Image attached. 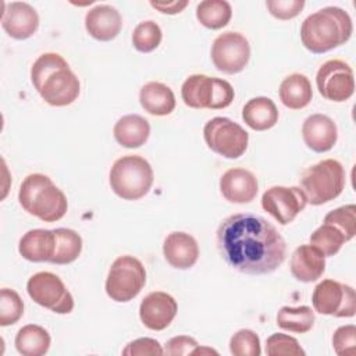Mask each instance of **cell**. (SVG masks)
Here are the masks:
<instances>
[{"mask_svg": "<svg viewBox=\"0 0 356 356\" xmlns=\"http://www.w3.org/2000/svg\"><path fill=\"white\" fill-rule=\"evenodd\" d=\"M245 124L254 131H267L278 121V110L270 97L259 96L250 99L242 108Z\"/></svg>", "mask_w": 356, "mask_h": 356, "instance_id": "d4e9b609", "label": "cell"}, {"mask_svg": "<svg viewBox=\"0 0 356 356\" xmlns=\"http://www.w3.org/2000/svg\"><path fill=\"white\" fill-rule=\"evenodd\" d=\"M316 85L324 99L337 103L346 102L355 92L353 71L342 60H328L318 68Z\"/></svg>", "mask_w": 356, "mask_h": 356, "instance_id": "4fadbf2b", "label": "cell"}, {"mask_svg": "<svg viewBox=\"0 0 356 356\" xmlns=\"http://www.w3.org/2000/svg\"><path fill=\"white\" fill-rule=\"evenodd\" d=\"M24 314V302L21 296L10 288L0 291V325L15 324Z\"/></svg>", "mask_w": 356, "mask_h": 356, "instance_id": "d6a6232c", "label": "cell"}, {"mask_svg": "<svg viewBox=\"0 0 356 356\" xmlns=\"http://www.w3.org/2000/svg\"><path fill=\"white\" fill-rule=\"evenodd\" d=\"M217 248L229 267L250 275L275 271L286 253L285 241L277 228L252 213H238L222 220L217 229Z\"/></svg>", "mask_w": 356, "mask_h": 356, "instance_id": "6da1fadb", "label": "cell"}, {"mask_svg": "<svg viewBox=\"0 0 356 356\" xmlns=\"http://www.w3.org/2000/svg\"><path fill=\"white\" fill-rule=\"evenodd\" d=\"M306 204L307 197L298 186H271L261 196V207L281 225L292 222Z\"/></svg>", "mask_w": 356, "mask_h": 356, "instance_id": "5bb4252c", "label": "cell"}, {"mask_svg": "<svg viewBox=\"0 0 356 356\" xmlns=\"http://www.w3.org/2000/svg\"><path fill=\"white\" fill-rule=\"evenodd\" d=\"M113 192L124 200H138L149 193L154 174L149 161L138 154L117 159L108 175Z\"/></svg>", "mask_w": 356, "mask_h": 356, "instance_id": "5b68a950", "label": "cell"}, {"mask_svg": "<svg viewBox=\"0 0 356 356\" xmlns=\"http://www.w3.org/2000/svg\"><path fill=\"white\" fill-rule=\"evenodd\" d=\"M270 14L278 19L295 18L305 7V0H267Z\"/></svg>", "mask_w": 356, "mask_h": 356, "instance_id": "74e56055", "label": "cell"}, {"mask_svg": "<svg viewBox=\"0 0 356 356\" xmlns=\"http://www.w3.org/2000/svg\"><path fill=\"white\" fill-rule=\"evenodd\" d=\"M18 200L22 209L44 222L61 220L68 209L64 192L44 174H29L19 186Z\"/></svg>", "mask_w": 356, "mask_h": 356, "instance_id": "277c9868", "label": "cell"}, {"mask_svg": "<svg viewBox=\"0 0 356 356\" xmlns=\"http://www.w3.org/2000/svg\"><path fill=\"white\" fill-rule=\"evenodd\" d=\"M26 291L35 303L57 314H68L74 309V298L71 292L61 278L50 271H39L33 274L26 282Z\"/></svg>", "mask_w": 356, "mask_h": 356, "instance_id": "30bf717a", "label": "cell"}, {"mask_svg": "<svg viewBox=\"0 0 356 356\" xmlns=\"http://www.w3.org/2000/svg\"><path fill=\"white\" fill-rule=\"evenodd\" d=\"M31 81L40 97L54 107L74 103L81 92L78 76L57 53H43L35 60L31 68Z\"/></svg>", "mask_w": 356, "mask_h": 356, "instance_id": "7a4b0ae2", "label": "cell"}, {"mask_svg": "<svg viewBox=\"0 0 356 356\" xmlns=\"http://www.w3.org/2000/svg\"><path fill=\"white\" fill-rule=\"evenodd\" d=\"M163 253L167 263L178 270H188L199 259V245L196 239L182 231L167 235L163 243Z\"/></svg>", "mask_w": 356, "mask_h": 356, "instance_id": "d6986e66", "label": "cell"}, {"mask_svg": "<svg viewBox=\"0 0 356 356\" xmlns=\"http://www.w3.org/2000/svg\"><path fill=\"white\" fill-rule=\"evenodd\" d=\"M266 353L268 356H303L305 350L296 338L275 332L266 341Z\"/></svg>", "mask_w": 356, "mask_h": 356, "instance_id": "d590c367", "label": "cell"}, {"mask_svg": "<svg viewBox=\"0 0 356 356\" xmlns=\"http://www.w3.org/2000/svg\"><path fill=\"white\" fill-rule=\"evenodd\" d=\"M177 300L167 292L156 291L143 298L139 306V317L145 327L153 331L167 328L177 316Z\"/></svg>", "mask_w": 356, "mask_h": 356, "instance_id": "9a60e30c", "label": "cell"}, {"mask_svg": "<svg viewBox=\"0 0 356 356\" xmlns=\"http://www.w3.org/2000/svg\"><path fill=\"white\" fill-rule=\"evenodd\" d=\"M232 17L231 4L225 0H203L196 7L197 21L209 29L225 26Z\"/></svg>", "mask_w": 356, "mask_h": 356, "instance_id": "f1b7e54d", "label": "cell"}, {"mask_svg": "<svg viewBox=\"0 0 356 356\" xmlns=\"http://www.w3.org/2000/svg\"><path fill=\"white\" fill-rule=\"evenodd\" d=\"M1 26L8 36L24 40L31 38L39 28V15L36 10L24 1L3 4Z\"/></svg>", "mask_w": 356, "mask_h": 356, "instance_id": "2e32d148", "label": "cell"}, {"mask_svg": "<svg viewBox=\"0 0 356 356\" xmlns=\"http://www.w3.org/2000/svg\"><path fill=\"white\" fill-rule=\"evenodd\" d=\"M332 346L337 355H355L356 352V327L353 324H346L339 328L332 335Z\"/></svg>", "mask_w": 356, "mask_h": 356, "instance_id": "8d00e7d4", "label": "cell"}, {"mask_svg": "<svg viewBox=\"0 0 356 356\" xmlns=\"http://www.w3.org/2000/svg\"><path fill=\"white\" fill-rule=\"evenodd\" d=\"M302 138L309 149L324 153L334 147L338 139L337 124L324 114L309 115L302 125Z\"/></svg>", "mask_w": 356, "mask_h": 356, "instance_id": "e0dca14e", "label": "cell"}, {"mask_svg": "<svg viewBox=\"0 0 356 356\" xmlns=\"http://www.w3.org/2000/svg\"><path fill=\"white\" fill-rule=\"evenodd\" d=\"M324 222L337 227L343 234L346 242L350 241L356 234V206L345 204L330 211L324 217Z\"/></svg>", "mask_w": 356, "mask_h": 356, "instance_id": "836d02e7", "label": "cell"}, {"mask_svg": "<svg viewBox=\"0 0 356 356\" xmlns=\"http://www.w3.org/2000/svg\"><path fill=\"white\" fill-rule=\"evenodd\" d=\"M206 145L225 159H238L246 149L249 134L236 122L227 117H214L203 128Z\"/></svg>", "mask_w": 356, "mask_h": 356, "instance_id": "9c48e42d", "label": "cell"}, {"mask_svg": "<svg viewBox=\"0 0 356 356\" xmlns=\"http://www.w3.org/2000/svg\"><path fill=\"white\" fill-rule=\"evenodd\" d=\"M229 350L234 356H259L261 353L260 338L254 331L242 328L231 337Z\"/></svg>", "mask_w": 356, "mask_h": 356, "instance_id": "e575fe53", "label": "cell"}, {"mask_svg": "<svg viewBox=\"0 0 356 356\" xmlns=\"http://www.w3.org/2000/svg\"><path fill=\"white\" fill-rule=\"evenodd\" d=\"M280 99L282 104L292 110L306 107L313 97L312 83L303 74L295 72L288 75L280 85Z\"/></svg>", "mask_w": 356, "mask_h": 356, "instance_id": "484cf974", "label": "cell"}, {"mask_svg": "<svg viewBox=\"0 0 356 356\" xmlns=\"http://www.w3.org/2000/svg\"><path fill=\"white\" fill-rule=\"evenodd\" d=\"M146 284V270L142 261L134 256L117 257L107 274L106 293L114 302H129Z\"/></svg>", "mask_w": 356, "mask_h": 356, "instance_id": "ba28073f", "label": "cell"}, {"mask_svg": "<svg viewBox=\"0 0 356 356\" xmlns=\"http://www.w3.org/2000/svg\"><path fill=\"white\" fill-rule=\"evenodd\" d=\"M353 32L350 15L341 7H324L305 18L300 25L303 46L316 54L346 43Z\"/></svg>", "mask_w": 356, "mask_h": 356, "instance_id": "3957f363", "label": "cell"}, {"mask_svg": "<svg viewBox=\"0 0 356 356\" xmlns=\"http://www.w3.org/2000/svg\"><path fill=\"white\" fill-rule=\"evenodd\" d=\"M163 33L154 21L139 22L132 32V44L140 53H150L159 47Z\"/></svg>", "mask_w": 356, "mask_h": 356, "instance_id": "1f68e13d", "label": "cell"}, {"mask_svg": "<svg viewBox=\"0 0 356 356\" xmlns=\"http://www.w3.org/2000/svg\"><path fill=\"white\" fill-rule=\"evenodd\" d=\"M125 356H149V355H164V349L160 342L153 338H138L131 341L124 349Z\"/></svg>", "mask_w": 356, "mask_h": 356, "instance_id": "f35d334b", "label": "cell"}, {"mask_svg": "<svg viewBox=\"0 0 356 356\" xmlns=\"http://www.w3.org/2000/svg\"><path fill=\"white\" fill-rule=\"evenodd\" d=\"M218 355L217 350L211 349V348H202V346H196L191 355Z\"/></svg>", "mask_w": 356, "mask_h": 356, "instance_id": "b9f144b4", "label": "cell"}, {"mask_svg": "<svg viewBox=\"0 0 356 356\" xmlns=\"http://www.w3.org/2000/svg\"><path fill=\"white\" fill-rule=\"evenodd\" d=\"M150 6L159 10L163 14H177L181 13L186 6V0H178V1H167V3H160V1H150Z\"/></svg>", "mask_w": 356, "mask_h": 356, "instance_id": "60d3db41", "label": "cell"}, {"mask_svg": "<svg viewBox=\"0 0 356 356\" xmlns=\"http://www.w3.org/2000/svg\"><path fill=\"white\" fill-rule=\"evenodd\" d=\"M54 246L56 236L53 229L35 228L22 235L18 243V252L28 261L50 263V259L54 253Z\"/></svg>", "mask_w": 356, "mask_h": 356, "instance_id": "7402d4cb", "label": "cell"}, {"mask_svg": "<svg viewBox=\"0 0 356 356\" xmlns=\"http://www.w3.org/2000/svg\"><path fill=\"white\" fill-rule=\"evenodd\" d=\"M345 242L343 234L328 222H323V225L310 235V245L317 248L324 256L337 254Z\"/></svg>", "mask_w": 356, "mask_h": 356, "instance_id": "4dcf8cb0", "label": "cell"}, {"mask_svg": "<svg viewBox=\"0 0 356 356\" xmlns=\"http://www.w3.org/2000/svg\"><path fill=\"white\" fill-rule=\"evenodd\" d=\"M314 324V313L309 306H282L277 313V325L289 332L305 334Z\"/></svg>", "mask_w": 356, "mask_h": 356, "instance_id": "f546056e", "label": "cell"}, {"mask_svg": "<svg viewBox=\"0 0 356 356\" xmlns=\"http://www.w3.org/2000/svg\"><path fill=\"white\" fill-rule=\"evenodd\" d=\"M312 303L314 310L320 314L352 317L356 312L355 289L348 284L323 280L313 291Z\"/></svg>", "mask_w": 356, "mask_h": 356, "instance_id": "8fae6325", "label": "cell"}, {"mask_svg": "<svg viewBox=\"0 0 356 356\" xmlns=\"http://www.w3.org/2000/svg\"><path fill=\"white\" fill-rule=\"evenodd\" d=\"M346 182L342 164L334 159H325L307 167L300 177V189L307 197V203L320 206L338 197Z\"/></svg>", "mask_w": 356, "mask_h": 356, "instance_id": "8992f818", "label": "cell"}, {"mask_svg": "<svg viewBox=\"0 0 356 356\" xmlns=\"http://www.w3.org/2000/svg\"><path fill=\"white\" fill-rule=\"evenodd\" d=\"M289 266L298 281L313 282L325 271V256L313 245H300L292 253Z\"/></svg>", "mask_w": 356, "mask_h": 356, "instance_id": "44dd1931", "label": "cell"}, {"mask_svg": "<svg viewBox=\"0 0 356 356\" xmlns=\"http://www.w3.org/2000/svg\"><path fill=\"white\" fill-rule=\"evenodd\" d=\"M211 61L224 74H238L249 63L250 44L239 32H224L211 44Z\"/></svg>", "mask_w": 356, "mask_h": 356, "instance_id": "7c38bea8", "label": "cell"}, {"mask_svg": "<svg viewBox=\"0 0 356 356\" xmlns=\"http://www.w3.org/2000/svg\"><path fill=\"white\" fill-rule=\"evenodd\" d=\"M140 106L152 115H168L175 108L174 92L161 82H147L139 92Z\"/></svg>", "mask_w": 356, "mask_h": 356, "instance_id": "cb8c5ba5", "label": "cell"}, {"mask_svg": "<svg viewBox=\"0 0 356 356\" xmlns=\"http://www.w3.org/2000/svg\"><path fill=\"white\" fill-rule=\"evenodd\" d=\"M86 32L96 40L108 42L117 38L122 28V19L117 8L108 4H97L85 15Z\"/></svg>", "mask_w": 356, "mask_h": 356, "instance_id": "ffe728a7", "label": "cell"}, {"mask_svg": "<svg viewBox=\"0 0 356 356\" xmlns=\"http://www.w3.org/2000/svg\"><path fill=\"white\" fill-rule=\"evenodd\" d=\"M196 346H199V343L195 338L188 337V335H178L165 342L164 353L168 356L191 355Z\"/></svg>", "mask_w": 356, "mask_h": 356, "instance_id": "ab89813d", "label": "cell"}, {"mask_svg": "<svg viewBox=\"0 0 356 356\" xmlns=\"http://www.w3.org/2000/svg\"><path fill=\"white\" fill-rule=\"evenodd\" d=\"M53 232L56 236V246L50 263L70 264L75 261L82 252L81 235L70 228H56Z\"/></svg>", "mask_w": 356, "mask_h": 356, "instance_id": "83f0119b", "label": "cell"}, {"mask_svg": "<svg viewBox=\"0 0 356 356\" xmlns=\"http://www.w3.org/2000/svg\"><path fill=\"white\" fill-rule=\"evenodd\" d=\"M181 96L188 107L220 110L232 103L235 93L232 85L225 79L195 74L182 83Z\"/></svg>", "mask_w": 356, "mask_h": 356, "instance_id": "52a82bcc", "label": "cell"}, {"mask_svg": "<svg viewBox=\"0 0 356 356\" xmlns=\"http://www.w3.org/2000/svg\"><path fill=\"white\" fill-rule=\"evenodd\" d=\"M113 134L115 140L122 147H140L149 139L150 124L145 117L139 114H127L115 122Z\"/></svg>", "mask_w": 356, "mask_h": 356, "instance_id": "603a6c76", "label": "cell"}, {"mask_svg": "<svg viewBox=\"0 0 356 356\" xmlns=\"http://www.w3.org/2000/svg\"><path fill=\"white\" fill-rule=\"evenodd\" d=\"M220 191L231 203H249L259 191L256 177L245 168H229L220 178Z\"/></svg>", "mask_w": 356, "mask_h": 356, "instance_id": "ac0fdd59", "label": "cell"}, {"mask_svg": "<svg viewBox=\"0 0 356 356\" xmlns=\"http://www.w3.org/2000/svg\"><path fill=\"white\" fill-rule=\"evenodd\" d=\"M49 332L36 324H26L15 335V348L24 356H42L50 348Z\"/></svg>", "mask_w": 356, "mask_h": 356, "instance_id": "4316f807", "label": "cell"}]
</instances>
